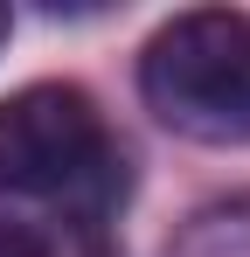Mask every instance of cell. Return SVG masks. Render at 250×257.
I'll use <instances>...</instances> for the list:
<instances>
[{
	"label": "cell",
	"instance_id": "cell-4",
	"mask_svg": "<svg viewBox=\"0 0 250 257\" xmlns=\"http://www.w3.org/2000/svg\"><path fill=\"white\" fill-rule=\"evenodd\" d=\"M7 28H14V14H7V7H0V42H7Z\"/></svg>",
	"mask_w": 250,
	"mask_h": 257
},
{
	"label": "cell",
	"instance_id": "cell-1",
	"mask_svg": "<svg viewBox=\"0 0 250 257\" xmlns=\"http://www.w3.org/2000/svg\"><path fill=\"white\" fill-rule=\"evenodd\" d=\"M139 90L167 132L202 146H250V14H174L139 56Z\"/></svg>",
	"mask_w": 250,
	"mask_h": 257
},
{
	"label": "cell",
	"instance_id": "cell-2",
	"mask_svg": "<svg viewBox=\"0 0 250 257\" xmlns=\"http://www.w3.org/2000/svg\"><path fill=\"white\" fill-rule=\"evenodd\" d=\"M111 167L97 97L83 84H28L0 97V195H70Z\"/></svg>",
	"mask_w": 250,
	"mask_h": 257
},
{
	"label": "cell",
	"instance_id": "cell-3",
	"mask_svg": "<svg viewBox=\"0 0 250 257\" xmlns=\"http://www.w3.org/2000/svg\"><path fill=\"white\" fill-rule=\"evenodd\" d=\"M0 257H49V236L28 229V222H7V215H0Z\"/></svg>",
	"mask_w": 250,
	"mask_h": 257
}]
</instances>
